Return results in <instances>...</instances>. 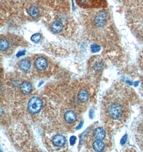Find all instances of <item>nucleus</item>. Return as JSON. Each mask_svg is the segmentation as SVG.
Returning <instances> with one entry per match:
<instances>
[{
  "label": "nucleus",
  "mask_w": 143,
  "mask_h": 152,
  "mask_svg": "<svg viewBox=\"0 0 143 152\" xmlns=\"http://www.w3.org/2000/svg\"><path fill=\"white\" fill-rule=\"evenodd\" d=\"M52 29L55 33H60L63 30V24L60 21H54L51 25Z\"/></svg>",
  "instance_id": "f8f14e48"
},
{
  "label": "nucleus",
  "mask_w": 143,
  "mask_h": 152,
  "mask_svg": "<svg viewBox=\"0 0 143 152\" xmlns=\"http://www.w3.org/2000/svg\"><path fill=\"white\" fill-rule=\"evenodd\" d=\"M43 106V101L40 98L38 97H33L29 100L27 108L29 113L32 114H36L40 112Z\"/></svg>",
  "instance_id": "7ed1b4c3"
},
{
  "label": "nucleus",
  "mask_w": 143,
  "mask_h": 152,
  "mask_svg": "<svg viewBox=\"0 0 143 152\" xmlns=\"http://www.w3.org/2000/svg\"><path fill=\"white\" fill-rule=\"evenodd\" d=\"M41 38V36L39 33H36V34H33L31 37V39L32 41L35 43H39L40 42V39Z\"/></svg>",
  "instance_id": "dca6fc26"
},
{
  "label": "nucleus",
  "mask_w": 143,
  "mask_h": 152,
  "mask_svg": "<svg viewBox=\"0 0 143 152\" xmlns=\"http://www.w3.org/2000/svg\"><path fill=\"white\" fill-rule=\"evenodd\" d=\"M126 139H127V136H125L122 138L121 140V144H124L125 142H126Z\"/></svg>",
  "instance_id": "aec40b11"
},
{
  "label": "nucleus",
  "mask_w": 143,
  "mask_h": 152,
  "mask_svg": "<svg viewBox=\"0 0 143 152\" xmlns=\"http://www.w3.org/2000/svg\"><path fill=\"white\" fill-rule=\"evenodd\" d=\"M35 68H37L39 70H45L47 68L48 66L47 61L43 57H40L37 58L35 61Z\"/></svg>",
  "instance_id": "39448f33"
},
{
  "label": "nucleus",
  "mask_w": 143,
  "mask_h": 152,
  "mask_svg": "<svg viewBox=\"0 0 143 152\" xmlns=\"http://www.w3.org/2000/svg\"><path fill=\"white\" fill-rule=\"evenodd\" d=\"M76 137L75 136H72L71 138H70V144L72 145H73L74 144V143H75V142H76Z\"/></svg>",
  "instance_id": "a211bd4d"
},
{
  "label": "nucleus",
  "mask_w": 143,
  "mask_h": 152,
  "mask_svg": "<svg viewBox=\"0 0 143 152\" xmlns=\"http://www.w3.org/2000/svg\"><path fill=\"white\" fill-rule=\"evenodd\" d=\"M106 136V132L102 128H97L93 131V137L97 140H101L105 138Z\"/></svg>",
  "instance_id": "6e6552de"
},
{
  "label": "nucleus",
  "mask_w": 143,
  "mask_h": 152,
  "mask_svg": "<svg viewBox=\"0 0 143 152\" xmlns=\"http://www.w3.org/2000/svg\"><path fill=\"white\" fill-rule=\"evenodd\" d=\"M25 53V51H19L18 53L17 54V57H19L21 56L24 55Z\"/></svg>",
  "instance_id": "6ab92c4d"
},
{
  "label": "nucleus",
  "mask_w": 143,
  "mask_h": 152,
  "mask_svg": "<svg viewBox=\"0 0 143 152\" xmlns=\"http://www.w3.org/2000/svg\"><path fill=\"white\" fill-rule=\"evenodd\" d=\"M18 65L19 69L24 72L29 71L31 68V63L29 60L27 59L26 58L23 59L19 61Z\"/></svg>",
  "instance_id": "1a4fd4ad"
},
{
  "label": "nucleus",
  "mask_w": 143,
  "mask_h": 152,
  "mask_svg": "<svg viewBox=\"0 0 143 152\" xmlns=\"http://www.w3.org/2000/svg\"><path fill=\"white\" fill-rule=\"evenodd\" d=\"M78 98L81 102H86L89 99L88 93L85 90H81L78 94Z\"/></svg>",
  "instance_id": "ddd939ff"
},
{
  "label": "nucleus",
  "mask_w": 143,
  "mask_h": 152,
  "mask_svg": "<svg viewBox=\"0 0 143 152\" xmlns=\"http://www.w3.org/2000/svg\"><path fill=\"white\" fill-rule=\"evenodd\" d=\"M92 147L96 152H101L104 150L105 145L102 140L96 139L93 142Z\"/></svg>",
  "instance_id": "9b49d317"
},
{
  "label": "nucleus",
  "mask_w": 143,
  "mask_h": 152,
  "mask_svg": "<svg viewBox=\"0 0 143 152\" xmlns=\"http://www.w3.org/2000/svg\"><path fill=\"white\" fill-rule=\"evenodd\" d=\"M94 24L98 27H102L105 25L106 23V14L103 11H101L95 16L94 19Z\"/></svg>",
  "instance_id": "20e7f679"
},
{
  "label": "nucleus",
  "mask_w": 143,
  "mask_h": 152,
  "mask_svg": "<svg viewBox=\"0 0 143 152\" xmlns=\"http://www.w3.org/2000/svg\"><path fill=\"white\" fill-rule=\"evenodd\" d=\"M20 90L24 94H29L32 91V86L29 82H24L20 86Z\"/></svg>",
  "instance_id": "9d476101"
},
{
  "label": "nucleus",
  "mask_w": 143,
  "mask_h": 152,
  "mask_svg": "<svg viewBox=\"0 0 143 152\" xmlns=\"http://www.w3.org/2000/svg\"><path fill=\"white\" fill-rule=\"evenodd\" d=\"M9 42L7 39L4 38H2L0 40V50L2 51H5L9 47Z\"/></svg>",
  "instance_id": "2eb2a0df"
},
{
  "label": "nucleus",
  "mask_w": 143,
  "mask_h": 152,
  "mask_svg": "<svg viewBox=\"0 0 143 152\" xmlns=\"http://www.w3.org/2000/svg\"><path fill=\"white\" fill-rule=\"evenodd\" d=\"M64 118L68 123H74L77 120V115L73 110H68L64 114Z\"/></svg>",
  "instance_id": "0eeeda50"
},
{
  "label": "nucleus",
  "mask_w": 143,
  "mask_h": 152,
  "mask_svg": "<svg viewBox=\"0 0 143 152\" xmlns=\"http://www.w3.org/2000/svg\"><path fill=\"white\" fill-rule=\"evenodd\" d=\"M77 5L84 9H94L104 7L105 0H75Z\"/></svg>",
  "instance_id": "f03ea898"
},
{
  "label": "nucleus",
  "mask_w": 143,
  "mask_h": 152,
  "mask_svg": "<svg viewBox=\"0 0 143 152\" xmlns=\"http://www.w3.org/2000/svg\"><path fill=\"white\" fill-rule=\"evenodd\" d=\"M53 144L57 147H62L66 144V139L65 137L61 134H57L53 137Z\"/></svg>",
  "instance_id": "423d86ee"
},
{
  "label": "nucleus",
  "mask_w": 143,
  "mask_h": 152,
  "mask_svg": "<svg viewBox=\"0 0 143 152\" xmlns=\"http://www.w3.org/2000/svg\"><path fill=\"white\" fill-rule=\"evenodd\" d=\"M91 49L92 53H98L101 50V47L97 45H92L91 46Z\"/></svg>",
  "instance_id": "f3484780"
},
{
  "label": "nucleus",
  "mask_w": 143,
  "mask_h": 152,
  "mask_svg": "<svg viewBox=\"0 0 143 152\" xmlns=\"http://www.w3.org/2000/svg\"><path fill=\"white\" fill-rule=\"evenodd\" d=\"M128 95L123 91L117 90L109 96L104 102V113L109 122L121 124L127 119L129 112Z\"/></svg>",
  "instance_id": "f257e3e1"
},
{
  "label": "nucleus",
  "mask_w": 143,
  "mask_h": 152,
  "mask_svg": "<svg viewBox=\"0 0 143 152\" xmlns=\"http://www.w3.org/2000/svg\"><path fill=\"white\" fill-rule=\"evenodd\" d=\"M142 88H143V84H142Z\"/></svg>",
  "instance_id": "4be33fe9"
},
{
  "label": "nucleus",
  "mask_w": 143,
  "mask_h": 152,
  "mask_svg": "<svg viewBox=\"0 0 143 152\" xmlns=\"http://www.w3.org/2000/svg\"><path fill=\"white\" fill-rule=\"evenodd\" d=\"M83 122H81V123H80V125L77 126V129L78 130H79L80 128H82V127L83 126Z\"/></svg>",
  "instance_id": "412c9836"
},
{
  "label": "nucleus",
  "mask_w": 143,
  "mask_h": 152,
  "mask_svg": "<svg viewBox=\"0 0 143 152\" xmlns=\"http://www.w3.org/2000/svg\"><path fill=\"white\" fill-rule=\"evenodd\" d=\"M28 13L29 16L32 17V18H37L39 15V11L37 7L35 6H32L28 9Z\"/></svg>",
  "instance_id": "4468645a"
}]
</instances>
